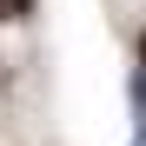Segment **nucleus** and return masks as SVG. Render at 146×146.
<instances>
[{
	"label": "nucleus",
	"mask_w": 146,
	"mask_h": 146,
	"mask_svg": "<svg viewBox=\"0 0 146 146\" xmlns=\"http://www.w3.org/2000/svg\"><path fill=\"white\" fill-rule=\"evenodd\" d=\"M33 13V0H0V20H27Z\"/></svg>",
	"instance_id": "1"
},
{
	"label": "nucleus",
	"mask_w": 146,
	"mask_h": 146,
	"mask_svg": "<svg viewBox=\"0 0 146 146\" xmlns=\"http://www.w3.org/2000/svg\"><path fill=\"white\" fill-rule=\"evenodd\" d=\"M139 66H146V40H139Z\"/></svg>",
	"instance_id": "2"
}]
</instances>
